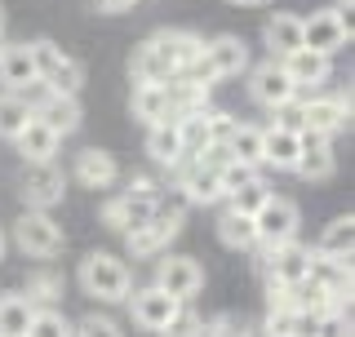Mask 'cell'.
Segmentation results:
<instances>
[{"label": "cell", "instance_id": "9a60e30c", "mask_svg": "<svg viewBox=\"0 0 355 337\" xmlns=\"http://www.w3.org/2000/svg\"><path fill=\"white\" fill-rule=\"evenodd\" d=\"M155 200H160V196H133V191H120V196H111L107 205H103V222H107L111 231L129 235V231H138V227H147V222H151Z\"/></svg>", "mask_w": 355, "mask_h": 337}, {"label": "cell", "instance_id": "5b68a950", "mask_svg": "<svg viewBox=\"0 0 355 337\" xmlns=\"http://www.w3.org/2000/svg\"><path fill=\"white\" fill-rule=\"evenodd\" d=\"M31 58H36V76L44 94H58V98H80L85 89V67L62 53L53 40H31Z\"/></svg>", "mask_w": 355, "mask_h": 337}, {"label": "cell", "instance_id": "60d3db41", "mask_svg": "<svg viewBox=\"0 0 355 337\" xmlns=\"http://www.w3.org/2000/svg\"><path fill=\"white\" fill-rule=\"evenodd\" d=\"M5 244H9V240H5V231H0V257H5Z\"/></svg>", "mask_w": 355, "mask_h": 337}, {"label": "cell", "instance_id": "7c38bea8", "mask_svg": "<svg viewBox=\"0 0 355 337\" xmlns=\"http://www.w3.org/2000/svg\"><path fill=\"white\" fill-rule=\"evenodd\" d=\"M18 191H22V200H27V209L49 213V209L62 200L67 178H62V168H58V164H22Z\"/></svg>", "mask_w": 355, "mask_h": 337}, {"label": "cell", "instance_id": "cb8c5ba5", "mask_svg": "<svg viewBox=\"0 0 355 337\" xmlns=\"http://www.w3.org/2000/svg\"><path fill=\"white\" fill-rule=\"evenodd\" d=\"M297 155H302V133L280 129V125H266V129H262V164H271V168H293Z\"/></svg>", "mask_w": 355, "mask_h": 337}, {"label": "cell", "instance_id": "52a82bcc", "mask_svg": "<svg viewBox=\"0 0 355 337\" xmlns=\"http://www.w3.org/2000/svg\"><path fill=\"white\" fill-rule=\"evenodd\" d=\"M297 107H302V133H315V138L333 142V133L351 125V94H333V98L297 94Z\"/></svg>", "mask_w": 355, "mask_h": 337}, {"label": "cell", "instance_id": "d4e9b609", "mask_svg": "<svg viewBox=\"0 0 355 337\" xmlns=\"http://www.w3.org/2000/svg\"><path fill=\"white\" fill-rule=\"evenodd\" d=\"M262 40H266V49H271L275 62L288 58L293 49H302V18L297 14H271L266 27H262Z\"/></svg>", "mask_w": 355, "mask_h": 337}, {"label": "cell", "instance_id": "b9f144b4", "mask_svg": "<svg viewBox=\"0 0 355 337\" xmlns=\"http://www.w3.org/2000/svg\"><path fill=\"white\" fill-rule=\"evenodd\" d=\"M5 44H9V40H5V31H0V53H5Z\"/></svg>", "mask_w": 355, "mask_h": 337}, {"label": "cell", "instance_id": "4316f807", "mask_svg": "<svg viewBox=\"0 0 355 337\" xmlns=\"http://www.w3.org/2000/svg\"><path fill=\"white\" fill-rule=\"evenodd\" d=\"M222 147H227V155L236 164H249V168H262V125H240L231 129V138L222 142Z\"/></svg>", "mask_w": 355, "mask_h": 337}, {"label": "cell", "instance_id": "7402d4cb", "mask_svg": "<svg viewBox=\"0 0 355 337\" xmlns=\"http://www.w3.org/2000/svg\"><path fill=\"white\" fill-rule=\"evenodd\" d=\"M129 111L142 120V125H164L173 120V103H169V85H133V98H129Z\"/></svg>", "mask_w": 355, "mask_h": 337}, {"label": "cell", "instance_id": "277c9868", "mask_svg": "<svg viewBox=\"0 0 355 337\" xmlns=\"http://www.w3.org/2000/svg\"><path fill=\"white\" fill-rule=\"evenodd\" d=\"M249 71V44H244L240 36H214V40H205L200 44V58L191 62V80L196 85H205V89H214L222 80H236V76Z\"/></svg>", "mask_w": 355, "mask_h": 337}, {"label": "cell", "instance_id": "f546056e", "mask_svg": "<svg viewBox=\"0 0 355 337\" xmlns=\"http://www.w3.org/2000/svg\"><path fill=\"white\" fill-rule=\"evenodd\" d=\"M31 120V94H0V138L14 142Z\"/></svg>", "mask_w": 355, "mask_h": 337}, {"label": "cell", "instance_id": "484cf974", "mask_svg": "<svg viewBox=\"0 0 355 337\" xmlns=\"http://www.w3.org/2000/svg\"><path fill=\"white\" fill-rule=\"evenodd\" d=\"M147 155H151V164H160V168H178V164L187 160L182 138H178V125H173V120L147 129Z\"/></svg>", "mask_w": 355, "mask_h": 337}, {"label": "cell", "instance_id": "30bf717a", "mask_svg": "<svg viewBox=\"0 0 355 337\" xmlns=\"http://www.w3.org/2000/svg\"><path fill=\"white\" fill-rule=\"evenodd\" d=\"M155 288H164L173 302H191L200 288H205V266L196 262V257H182V253H169V257H160L155 262V279H151Z\"/></svg>", "mask_w": 355, "mask_h": 337}, {"label": "cell", "instance_id": "ffe728a7", "mask_svg": "<svg viewBox=\"0 0 355 337\" xmlns=\"http://www.w3.org/2000/svg\"><path fill=\"white\" fill-rule=\"evenodd\" d=\"M293 173H297V178H306V182H329V178L338 173V155H333V142H329V138H315V133H302V155H297Z\"/></svg>", "mask_w": 355, "mask_h": 337}, {"label": "cell", "instance_id": "ba28073f", "mask_svg": "<svg viewBox=\"0 0 355 337\" xmlns=\"http://www.w3.org/2000/svg\"><path fill=\"white\" fill-rule=\"evenodd\" d=\"M14 244L27 257H58L62 253V227L49 218V213H36V209H27L22 218L14 222Z\"/></svg>", "mask_w": 355, "mask_h": 337}, {"label": "cell", "instance_id": "2e32d148", "mask_svg": "<svg viewBox=\"0 0 355 337\" xmlns=\"http://www.w3.org/2000/svg\"><path fill=\"white\" fill-rule=\"evenodd\" d=\"M31 120H40L44 129H53L58 138H67V133L80 129L85 111H80V98H58V94H44L40 89V98H31Z\"/></svg>", "mask_w": 355, "mask_h": 337}, {"label": "cell", "instance_id": "ac0fdd59", "mask_svg": "<svg viewBox=\"0 0 355 337\" xmlns=\"http://www.w3.org/2000/svg\"><path fill=\"white\" fill-rule=\"evenodd\" d=\"M0 85H5V94H31V89H40L31 44H5V53H0Z\"/></svg>", "mask_w": 355, "mask_h": 337}, {"label": "cell", "instance_id": "f35d334b", "mask_svg": "<svg viewBox=\"0 0 355 337\" xmlns=\"http://www.w3.org/2000/svg\"><path fill=\"white\" fill-rule=\"evenodd\" d=\"M133 0H98V9H107V14H116V9H129Z\"/></svg>", "mask_w": 355, "mask_h": 337}, {"label": "cell", "instance_id": "8d00e7d4", "mask_svg": "<svg viewBox=\"0 0 355 337\" xmlns=\"http://www.w3.org/2000/svg\"><path fill=\"white\" fill-rule=\"evenodd\" d=\"M293 320H297V311L275 306V311H266V320L258 329H262V337H293Z\"/></svg>", "mask_w": 355, "mask_h": 337}, {"label": "cell", "instance_id": "e575fe53", "mask_svg": "<svg viewBox=\"0 0 355 337\" xmlns=\"http://www.w3.org/2000/svg\"><path fill=\"white\" fill-rule=\"evenodd\" d=\"M155 337H205V316H196L191 306H178V316L164 324Z\"/></svg>", "mask_w": 355, "mask_h": 337}, {"label": "cell", "instance_id": "d6986e66", "mask_svg": "<svg viewBox=\"0 0 355 337\" xmlns=\"http://www.w3.org/2000/svg\"><path fill=\"white\" fill-rule=\"evenodd\" d=\"M284 76L297 85V94H311V89L329 85L333 76V58H324V53H311V49H293L288 58H280Z\"/></svg>", "mask_w": 355, "mask_h": 337}, {"label": "cell", "instance_id": "4fadbf2b", "mask_svg": "<svg viewBox=\"0 0 355 337\" xmlns=\"http://www.w3.org/2000/svg\"><path fill=\"white\" fill-rule=\"evenodd\" d=\"M262 275H266V284H284V288L302 284L311 275V249L297 240L280 244V249H262Z\"/></svg>", "mask_w": 355, "mask_h": 337}, {"label": "cell", "instance_id": "836d02e7", "mask_svg": "<svg viewBox=\"0 0 355 337\" xmlns=\"http://www.w3.org/2000/svg\"><path fill=\"white\" fill-rule=\"evenodd\" d=\"M31 302V306H53V302L62 297V279L53 275V271H36L27 279V293H22Z\"/></svg>", "mask_w": 355, "mask_h": 337}, {"label": "cell", "instance_id": "7a4b0ae2", "mask_svg": "<svg viewBox=\"0 0 355 337\" xmlns=\"http://www.w3.org/2000/svg\"><path fill=\"white\" fill-rule=\"evenodd\" d=\"M76 279H80V293H89L94 302H107V306H116V302H129L133 293V271L125 257L107 253V249H94L85 253L80 271H76Z\"/></svg>", "mask_w": 355, "mask_h": 337}, {"label": "cell", "instance_id": "8992f818", "mask_svg": "<svg viewBox=\"0 0 355 337\" xmlns=\"http://www.w3.org/2000/svg\"><path fill=\"white\" fill-rule=\"evenodd\" d=\"M297 205L288 196H266V205L253 213V235H258V249H280V244L297 240Z\"/></svg>", "mask_w": 355, "mask_h": 337}, {"label": "cell", "instance_id": "4dcf8cb0", "mask_svg": "<svg viewBox=\"0 0 355 337\" xmlns=\"http://www.w3.org/2000/svg\"><path fill=\"white\" fill-rule=\"evenodd\" d=\"M31 316H36V306H31L22 293H5L0 297V337H22Z\"/></svg>", "mask_w": 355, "mask_h": 337}, {"label": "cell", "instance_id": "603a6c76", "mask_svg": "<svg viewBox=\"0 0 355 337\" xmlns=\"http://www.w3.org/2000/svg\"><path fill=\"white\" fill-rule=\"evenodd\" d=\"M14 142H18L22 164H53V155H58V147H62V138L53 129H44L40 120H27V129H22Z\"/></svg>", "mask_w": 355, "mask_h": 337}, {"label": "cell", "instance_id": "3957f363", "mask_svg": "<svg viewBox=\"0 0 355 337\" xmlns=\"http://www.w3.org/2000/svg\"><path fill=\"white\" fill-rule=\"evenodd\" d=\"M182 227H187V200L173 191V196H160V200H155V213H151L147 227H138V231L125 235V249H129L133 262H138V257H155V253L169 249V240Z\"/></svg>", "mask_w": 355, "mask_h": 337}, {"label": "cell", "instance_id": "f1b7e54d", "mask_svg": "<svg viewBox=\"0 0 355 337\" xmlns=\"http://www.w3.org/2000/svg\"><path fill=\"white\" fill-rule=\"evenodd\" d=\"M218 240L227 244V249H236V253L258 249V235H253V218H244V213H222V218H218Z\"/></svg>", "mask_w": 355, "mask_h": 337}, {"label": "cell", "instance_id": "5bb4252c", "mask_svg": "<svg viewBox=\"0 0 355 337\" xmlns=\"http://www.w3.org/2000/svg\"><path fill=\"white\" fill-rule=\"evenodd\" d=\"M178 306H182V302H173L164 288H155V284H142V288L129 293V316H133L138 329H147V333H160L164 324L178 316Z\"/></svg>", "mask_w": 355, "mask_h": 337}, {"label": "cell", "instance_id": "d590c367", "mask_svg": "<svg viewBox=\"0 0 355 337\" xmlns=\"http://www.w3.org/2000/svg\"><path fill=\"white\" fill-rule=\"evenodd\" d=\"M76 337H125L120 320L103 316V311H89L85 320H76Z\"/></svg>", "mask_w": 355, "mask_h": 337}, {"label": "cell", "instance_id": "8fae6325", "mask_svg": "<svg viewBox=\"0 0 355 337\" xmlns=\"http://www.w3.org/2000/svg\"><path fill=\"white\" fill-rule=\"evenodd\" d=\"M249 98L266 111H280L288 103H297V85L284 76V67L275 58H266L258 67H249Z\"/></svg>", "mask_w": 355, "mask_h": 337}, {"label": "cell", "instance_id": "d6a6232c", "mask_svg": "<svg viewBox=\"0 0 355 337\" xmlns=\"http://www.w3.org/2000/svg\"><path fill=\"white\" fill-rule=\"evenodd\" d=\"M266 196H271V187H266L262 178H253L249 187H240V191L227 196V213H244V218H253V213L266 205Z\"/></svg>", "mask_w": 355, "mask_h": 337}, {"label": "cell", "instance_id": "6da1fadb", "mask_svg": "<svg viewBox=\"0 0 355 337\" xmlns=\"http://www.w3.org/2000/svg\"><path fill=\"white\" fill-rule=\"evenodd\" d=\"M200 40L196 31H155V36L142 40V49L133 53L129 71H133V85H169L173 76H187L191 62L200 58Z\"/></svg>", "mask_w": 355, "mask_h": 337}, {"label": "cell", "instance_id": "44dd1931", "mask_svg": "<svg viewBox=\"0 0 355 337\" xmlns=\"http://www.w3.org/2000/svg\"><path fill=\"white\" fill-rule=\"evenodd\" d=\"M71 178H76L80 187H89V191H107V187H116L120 164L111 160V151H103V147H85L80 155H76Z\"/></svg>", "mask_w": 355, "mask_h": 337}, {"label": "cell", "instance_id": "7bdbcfd3", "mask_svg": "<svg viewBox=\"0 0 355 337\" xmlns=\"http://www.w3.org/2000/svg\"><path fill=\"white\" fill-rule=\"evenodd\" d=\"M0 31H5V9H0Z\"/></svg>", "mask_w": 355, "mask_h": 337}, {"label": "cell", "instance_id": "74e56055", "mask_svg": "<svg viewBox=\"0 0 355 337\" xmlns=\"http://www.w3.org/2000/svg\"><path fill=\"white\" fill-rule=\"evenodd\" d=\"M129 191H133V196H160V182H155L151 173H133L129 178Z\"/></svg>", "mask_w": 355, "mask_h": 337}, {"label": "cell", "instance_id": "9c48e42d", "mask_svg": "<svg viewBox=\"0 0 355 337\" xmlns=\"http://www.w3.org/2000/svg\"><path fill=\"white\" fill-rule=\"evenodd\" d=\"M347 44H351V18L342 14V9H320V14L302 18V49L333 58V53L347 49Z\"/></svg>", "mask_w": 355, "mask_h": 337}, {"label": "cell", "instance_id": "1f68e13d", "mask_svg": "<svg viewBox=\"0 0 355 337\" xmlns=\"http://www.w3.org/2000/svg\"><path fill=\"white\" fill-rule=\"evenodd\" d=\"M22 337H76V324L67 320L58 306H36V316H31Z\"/></svg>", "mask_w": 355, "mask_h": 337}, {"label": "cell", "instance_id": "ab89813d", "mask_svg": "<svg viewBox=\"0 0 355 337\" xmlns=\"http://www.w3.org/2000/svg\"><path fill=\"white\" fill-rule=\"evenodd\" d=\"M227 5H240V9H258V5H271V0H227Z\"/></svg>", "mask_w": 355, "mask_h": 337}, {"label": "cell", "instance_id": "e0dca14e", "mask_svg": "<svg viewBox=\"0 0 355 337\" xmlns=\"http://www.w3.org/2000/svg\"><path fill=\"white\" fill-rule=\"evenodd\" d=\"M173 173H178V196H182L187 205H218V200H222V182H218L214 164L182 160Z\"/></svg>", "mask_w": 355, "mask_h": 337}, {"label": "cell", "instance_id": "83f0119b", "mask_svg": "<svg viewBox=\"0 0 355 337\" xmlns=\"http://www.w3.org/2000/svg\"><path fill=\"white\" fill-rule=\"evenodd\" d=\"M351 244H355V218H351V213H342V218H333L329 227L320 231L315 253H324V257H351Z\"/></svg>", "mask_w": 355, "mask_h": 337}]
</instances>
